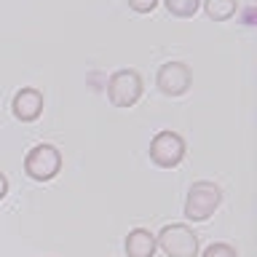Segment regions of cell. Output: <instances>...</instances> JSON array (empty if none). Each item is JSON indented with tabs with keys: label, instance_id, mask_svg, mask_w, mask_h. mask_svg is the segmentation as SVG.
<instances>
[{
	"label": "cell",
	"instance_id": "1",
	"mask_svg": "<svg viewBox=\"0 0 257 257\" xmlns=\"http://www.w3.org/2000/svg\"><path fill=\"white\" fill-rule=\"evenodd\" d=\"M222 204V188L212 180H198L190 185L185 198V217L190 222H206Z\"/></svg>",
	"mask_w": 257,
	"mask_h": 257
},
{
	"label": "cell",
	"instance_id": "2",
	"mask_svg": "<svg viewBox=\"0 0 257 257\" xmlns=\"http://www.w3.org/2000/svg\"><path fill=\"white\" fill-rule=\"evenodd\" d=\"M59 172H62V153H59V148H54V145L40 142L24 156V174H27L30 180L48 182Z\"/></svg>",
	"mask_w": 257,
	"mask_h": 257
},
{
	"label": "cell",
	"instance_id": "3",
	"mask_svg": "<svg viewBox=\"0 0 257 257\" xmlns=\"http://www.w3.org/2000/svg\"><path fill=\"white\" fill-rule=\"evenodd\" d=\"M156 244L164 249L166 257H198V236L185 222L164 225L156 236Z\"/></svg>",
	"mask_w": 257,
	"mask_h": 257
},
{
	"label": "cell",
	"instance_id": "4",
	"mask_svg": "<svg viewBox=\"0 0 257 257\" xmlns=\"http://www.w3.org/2000/svg\"><path fill=\"white\" fill-rule=\"evenodd\" d=\"M145 91L142 75L137 70H118L107 80V96L115 107H134Z\"/></svg>",
	"mask_w": 257,
	"mask_h": 257
},
{
	"label": "cell",
	"instance_id": "5",
	"mask_svg": "<svg viewBox=\"0 0 257 257\" xmlns=\"http://www.w3.org/2000/svg\"><path fill=\"white\" fill-rule=\"evenodd\" d=\"M185 140L177 132H158L150 142V161L161 169H174L185 158Z\"/></svg>",
	"mask_w": 257,
	"mask_h": 257
},
{
	"label": "cell",
	"instance_id": "6",
	"mask_svg": "<svg viewBox=\"0 0 257 257\" xmlns=\"http://www.w3.org/2000/svg\"><path fill=\"white\" fill-rule=\"evenodd\" d=\"M190 83H193V75L185 62H166L158 67L156 86L164 96H182L190 88Z\"/></svg>",
	"mask_w": 257,
	"mask_h": 257
},
{
	"label": "cell",
	"instance_id": "7",
	"mask_svg": "<svg viewBox=\"0 0 257 257\" xmlns=\"http://www.w3.org/2000/svg\"><path fill=\"white\" fill-rule=\"evenodd\" d=\"M11 112L16 120H22V123H32V120L40 118V112H43V94L38 91V88H19V91L14 94V102H11Z\"/></svg>",
	"mask_w": 257,
	"mask_h": 257
},
{
	"label": "cell",
	"instance_id": "8",
	"mask_svg": "<svg viewBox=\"0 0 257 257\" xmlns=\"http://www.w3.org/2000/svg\"><path fill=\"white\" fill-rule=\"evenodd\" d=\"M123 249H126V257H153L156 254V236L145 228H134L128 230V236L123 241Z\"/></svg>",
	"mask_w": 257,
	"mask_h": 257
},
{
	"label": "cell",
	"instance_id": "9",
	"mask_svg": "<svg viewBox=\"0 0 257 257\" xmlns=\"http://www.w3.org/2000/svg\"><path fill=\"white\" fill-rule=\"evenodd\" d=\"M201 3H204L206 16L214 22H228L236 14V0H201Z\"/></svg>",
	"mask_w": 257,
	"mask_h": 257
},
{
	"label": "cell",
	"instance_id": "10",
	"mask_svg": "<svg viewBox=\"0 0 257 257\" xmlns=\"http://www.w3.org/2000/svg\"><path fill=\"white\" fill-rule=\"evenodd\" d=\"M166 11L177 16V19H190L196 16V11L201 8V0H164Z\"/></svg>",
	"mask_w": 257,
	"mask_h": 257
},
{
	"label": "cell",
	"instance_id": "11",
	"mask_svg": "<svg viewBox=\"0 0 257 257\" xmlns=\"http://www.w3.org/2000/svg\"><path fill=\"white\" fill-rule=\"evenodd\" d=\"M201 257H238V252L233 249L230 244H222V241H217V244H209Z\"/></svg>",
	"mask_w": 257,
	"mask_h": 257
},
{
	"label": "cell",
	"instance_id": "12",
	"mask_svg": "<svg viewBox=\"0 0 257 257\" xmlns=\"http://www.w3.org/2000/svg\"><path fill=\"white\" fill-rule=\"evenodd\" d=\"M158 3L161 0H128V8H132L134 14H153Z\"/></svg>",
	"mask_w": 257,
	"mask_h": 257
},
{
	"label": "cell",
	"instance_id": "13",
	"mask_svg": "<svg viewBox=\"0 0 257 257\" xmlns=\"http://www.w3.org/2000/svg\"><path fill=\"white\" fill-rule=\"evenodd\" d=\"M6 196H8V177L0 172V201H3Z\"/></svg>",
	"mask_w": 257,
	"mask_h": 257
}]
</instances>
